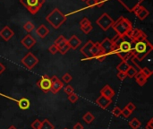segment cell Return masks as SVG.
Masks as SVG:
<instances>
[{
  "mask_svg": "<svg viewBox=\"0 0 153 129\" xmlns=\"http://www.w3.org/2000/svg\"><path fill=\"white\" fill-rule=\"evenodd\" d=\"M117 77L120 80V81H124L125 79H126V75L125 73H121V72H118L117 74Z\"/></svg>",
  "mask_w": 153,
  "mask_h": 129,
  "instance_id": "60d3db41",
  "label": "cell"
},
{
  "mask_svg": "<svg viewBox=\"0 0 153 129\" xmlns=\"http://www.w3.org/2000/svg\"><path fill=\"white\" fill-rule=\"evenodd\" d=\"M21 63H22L27 69L31 70V69H33V68L39 64V58H38L35 55H33L31 52H28V53L24 56V57L22 58Z\"/></svg>",
  "mask_w": 153,
  "mask_h": 129,
  "instance_id": "52a82bcc",
  "label": "cell"
},
{
  "mask_svg": "<svg viewBox=\"0 0 153 129\" xmlns=\"http://www.w3.org/2000/svg\"><path fill=\"white\" fill-rule=\"evenodd\" d=\"M135 78V81H136V84L139 85V86H144L148 81V78H146L141 72H138L136 74V75L134 76Z\"/></svg>",
  "mask_w": 153,
  "mask_h": 129,
  "instance_id": "603a6c76",
  "label": "cell"
},
{
  "mask_svg": "<svg viewBox=\"0 0 153 129\" xmlns=\"http://www.w3.org/2000/svg\"><path fill=\"white\" fill-rule=\"evenodd\" d=\"M130 67V65L127 63V62H126V61H121V63H119L118 65H117V70L118 71V72H121V73H125L126 74V72L127 71V69Z\"/></svg>",
  "mask_w": 153,
  "mask_h": 129,
  "instance_id": "cb8c5ba5",
  "label": "cell"
},
{
  "mask_svg": "<svg viewBox=\"0 0 153 129\" xmlns=\"http://www.w3.org/2000/svg\"><path fill=\"white\" fill-rule=\"evenodd\" d=\"M112 103V99H108L106 98L102 95H100L97 100H96V104L98 106H100L101 109L106 110L107 108H108V106Z\"/></svg>",
  "mask_w": 153,
  "mask_h": 129,
  "instance_id": "ac0fdd59",
  "label": "cell"
},
{
  "mask_svg": "<svg viewBox=\"0 0 153 129\" xmlns=\"http://www.w3.org/2000/svg\"><path fill=\"white\" fill-rule=\"evenodd\" d=\"M7 129H17V128H16L14 126H10V127H9Z\"/></svg>",
  "mask_w": 153,
  "mask_h": 129,
  "instance_id": "7dc6e473",
  "label": "cell"
},
{
  "mask_svg": "<svg viewBox=\"0 0 153 129\" xmlns=\"http://www.w3.org/2000/svg\"><path fill=\"white\" fill-rule=\"evenodd\" d=\"M126 37L117 35L112 41L114 43V52L113 54L117 55L122 61H126L128 57L132 55V42L126 40Z\"/></svg>",
  "mask_w": 153,
  "mask_h": 129,
  "instance_id": "6da1fadb",
  "label": "cell"
},
{
  "mask_svg": "<svg viewBox=\"0 0 153 129\" xmlns=\"http://www.w3.org/2000/svg\"><path fill=\"white\" fill-rule=\"evenodd\" d=\"M67 43L70 47V48H73V49H77L80 45L82 44V41L81 40L76 36V35H73L68 40H67Z\"/></svg>",
  "mask_w": 153,
  "mask_h": 129,
  "instance_id": "ffe728a7",
  "label": "cell"
},
{
  "mask_svg": "<svg viewBox=\"0 0 153 129\" xmlns=\"http://www.w3.org/2000/svg\"><path fill=\"white\" fill-rule=\"evenodd\" d=\"M121 112H122V110L119 108V107H115L113 110H112V114L114 115V117L116 118H118L121 116Z\"/></svg>",
  "mask_w": 153,
  "mask_h": 129,
  "instance_id": "d590c367",
  "label": "cell"
},
{
  "mask_svg": "<svg viewBox=\"0 0 153 129\" xmlns=\"http://www.w3.org/2000/svg\"><path fill=\"white\" fill-rule=\"evenodd\" d=\"M112 28L117 32V35L125 37L126 34L133 29L132 22L126 17L121 16L117 19V21H115L114 24L112 25Z\"/></svg>",
  "mask_w": 153,
  "mask_h": 129,
  "instance_id": "277c9868",
  "label": "cell"
},
{
  "mask_svg": "<svg viewBox=\"0 0 153 129\" xmlns=\"http://www.w3.org/2000/svg\"><path fill=\"white\" fill-rule=\"evenodd\" d=\"M93 44H94V42H93L92 40H88V41L84 44V46L81 48V50H80L81 53H82L86 58H88V59H91V58H92L91 50V48H92Z\"/></svg>",
  "mask_w": 153,
  "mask_h": 129,
  "instance_id": "2e32d148",
  "label": "cell"
},
{
  "mask_svg": "<svg viewBox=\"0 0 153 129\" xmlns=\"http://www.w3.org/2000/svg\"><path fill=\"white\" fill-rule=\"evenodd\" d=\"M46 21L54 29H58L66 21V16L59 9L55 8L49 14H48V16L46 17Z\"/></svg>",
  "mask_w": 153,
  "mask_h": 129,
  "instance_id": "3957f363",
  "label": "cell"
},
{
  "mask_svg": "<svg viewBox=\"0 0 153 129\" xmlns=\"http://www.w3.org/2000/svg\"><path fill=\"white\" fill-rule=\"evenodd\" d=\"M128 11L132 12L136 6L141 5L144 0H118Z\"/></svg>",
  "mask_w": 153,
  "mask_h": 129,
  "instance_id": "4fadbf2b",
  "label": "cell"
},
{
  "mask_svg": "<svg viewBox=\"0 0 153 129\" xmlns=\"http://www.w3.org/2000/svg\"><path fill=\"white\" fill-rule=\"evenodd\" d=\"M97 24L104 31H108V29H110L112 27V25L114 24L115 21L107 13H103L96 21Z\"/></svg>",
  "mask_w": 153,
  "mask_h": 129,
  "instance_id": "8992f818",
  "label": "cell"
},
{
  "mask_svg": "<svg viewBox=\"0 0 153 129\" xmlns=\"http://www.w3.org/2000/svg\"><path fill=\"white\" fill-rule=\"evenodd\" d=\"M132 115V112L129 110H127L126 108H125L124 110H122V112H121V116H123L125 119H128L130 116Z\"/></svg>",
  "mask_w": 153,
  "mask_h": 129,
  "instance_id": "74e56055",
  "label": "cell"
},
{
  "mask_svg": "<svg viewBox=\"0 0 153 129\" xmlns=\"http://www.w3.org/2000/svg\"><path fill=\"white\" fill-rule=\"evenodd\" d=\"M17 105H18V107H19L21 110H28V109L30 108V100L27 99V98H22V99H20L19 101H17Z\"/></svg>",
  "mask_w": 153,
  "mask_h": 129,
  "instance_id": "7402d4cb",
  "label": "cell"
},
{
  "mask_svg": "<svg viewBox=\"0 0 153 129\" xmlns=\"http://www.w3.org/2000/svg\"><path fill=\"white\" fill-rule=\"evenodd\" d=\"M30 127L32 129H40L41 127V121L39 119H35L31 124H30Z\"/></svg>",
  "mask_w": 153,
  "mask_h": 129,
  "instance_id": "e575fe53",
  "label": "cell"
},
{
  "mask_svg": "<svg viewBox=\"0 0 153 129\" xmlns=\"http://www.w3.org/2000/svg\"><path fill=\"white\" fill-rule=\"evenodd\" d=\"M48 51H49V53L55 55V54H56V53L58 52V48H57L55 44H53V45H51V46L48 48Z\"/></svg>",
  "mask_w": 153,
  "mask_h": 129,
  "instance_id": "f35d334b",
  "label": "cell"
},
{
  "mask_svg": "<svg viewBox=\"0 0 153 129\" xmlns=\"http://www.w3.org/2000/svg\"><path fill=\"white\" fill-rule=\"evenodd\" d=\"M21 43H22V45L24 48H26L27 49H30V48H31L32 47H34V45L36 44V40H35L30 34H27V35H25V36L22 39Z\"/></svg>",
  "mask_w": 153,
  "mask_h": 129,
  "instance_id": "9a60e30c",
  "label": "cell"
},
{
  "mask_svg": "<svg viewBox=\"0 0 153 129\" xmlns=\"http://www.w3.org/2000/svg\"><path fill=\"white\" fill-rule=\"evenodd\" d=\"M72 80H73V76H72L69 73H65V74L62 76V82H63V83L69 84Z\"/></svg>",
  "mask_w": 153,
  "mask_h": 129,
  "instance_id": "d6a6232c",
  "label": "cell"
},
{
  "mask_svg": "<svg viewBox=\"0 0 153 129\" xmlns=\"http://www.w3.org/2000/svg\"><path fill=\"white\" fill-rule=\"evenodd\" d=\"M115 91L113 90L112 87H110L108 84L105 85L101 90H100V95L106 97V98H108V99H112L114 96H115Z\"/></svg>",
  "mask_w": 153,
  "mask_h": 129,
  "instance_id": "d6986e66",
  "label": "cell"
},
{
  "mask_svg": "<svg viewBox=\"0 0 153 129\" xmlns=\"http://www.w3.org/2000/svg\"><path fill=\"white\" fill-rule=\"evenodd\" d=\"M50 79H51V82H52L50 92L53 94H56L64 87V83L56 75H53L52 77H50Z\"/></svg>",
  "mask_w": 153,
  "mask_h": 129,
  "instance_id": "30bf717a",
  "label": "cell"
},
{
  "mask_svg": "<svg viewBox=\"0 0 153 129\" xmlns=\"http://www.w3.org/2000/svg\"><path fill=\"white\" fill-rule=\"evenodd\" d=\"M132 12H133L140 20H142V21L145 20V19L149 16V14H150V13H149V11L146 9V7L143 6L142 4L136 6Z\"/></svg>",
  "mask_w": 153,
  "mask_h": 129,
  "instance_id": "7c38bea8",
  "label": "cell"
},
{
  "mask_svg": "<svg viewBox=\"0 0 153 129\" xmlns=\"http://www.w3.org/2000/svg\"><path fill=\"white\" fill-rule=\"evenodd\" d=\"M13 35H14V31L9 26H4L0 31V37L5 41L10 40L13 37Z\"/></svg>",
  "mask_w": 153,
  "mask_h": 129,
  "instance_id": "e0dca14e",
  "label": "cell"
},
{
  "mask_svg": "<svg viewBox=\"0 0 153 129\" xmlns=\"http://www.w3.org/2000/svg\"><path fill=\"white\" fill-rule=\"evenodd\" d=\"M64 92H65V93H66L67 95H70L71 93L74 92V90L73 86H71V85H66V86L64 87Z\"/></svg>",
  "mask_w": 153,
  "mask_h": 129,
  "instance_id": "8d00e7d4",
  "label": "cell"
},
{
  "mask_svg": "<svg viewBox=\"0 0 153 129\" xmlns=\"http://www.w3.org/2000/svg\"><path fill=\"white\" fill-rule=\"evenodd\" d=\"M36 33L37 35L40 38V39H44L46 38L48 34H49V29L44 25V24H40L37 29H36Z\"/></svg>",
  "mask_w": 153,
  "mask_h": 129,
  "instance_id": "44dd1931",
  "label": "cell"
},
{
  "mask_svg": "<svg viewBox=\"0 0 153 129\" xmlns=\"http://www.w3.org/2000/svg\"><path fill=\"white\" fill-rule=\"evenodd\" d=\"M82 119H83V121H84L86 124H91V123L94 121L95 117H94V115H93L91 112H86V113L83 115Z\"/></svg>",
  "mask_w": 153,
  "mask_h": 129,
  "instance_id": "484cf974",
  "label": "cell"
},
{
  "mask_svg": "<svg viewBox=\"0 0 153 129\" xmlns=\"http://www.w3.org/2000/svg\"><path fill=\"white\" fill-rule=\"evenodd\" d=\"M126 108L127 110H129L132 113L136 110V106H135L133 102H129V103L126 106Z\"/></svg>",
  "mask_w": 153,
  "mask_h": 129,
  "instance_id": "ab89813d",
  "label": "cell"
},
{
  "mask_svg": "<svg viewBox=\"0 0 153 129\" xmlns=\"http://www.w3.org/2000/svg\"><path fill=\"white\" fill-rule=\"evenodd\" d=\"M85 2H86V4L90 7L94 6L96 4V0H86Z\"/></svg>",
  "mask_w": 153,
  "mask_h": 129,
  "instance_id": "b9f144b4",
  "label": "cell"
},
{
  "mask_svg": "<svg viewBox=\"0 0 153 129\" xmlns=\"http://www.w3.org/2000/svg\"><path fill=\"white\" fill-rule=\"evenodd\" d=\"M40 129H55V126L48 120V119H44L41 122V127Z\"/></svg>",
  "mask_w": 153,
  "mask_h": 129,
  "instance_id": "f1b7e54d",
  "label": "cell"
},
{
  "mask_svg": "<svg viewBox=\"0 0 153 129\" xmlns=\"http://www.w3.org/2000/svg\"><path fill=\"white\" fill-rule=\"evenodd\" d=\"M91 53L92 58H97L100 62L105 60L107 56H108L105 53V51L102 49V48L100 47V42H96V43L93 44V46L91 48Z\"/></svg>",
  "mask_w": 153,
  "mask_h": 129,
  "instance_id": "ba28073f",
  "label": "cell"
},
{
  "mask_svg": "<svg viewBox=\"0 0 153 129\" xmlns=\"http://www.w3.org/2000/svg\"><path fill=\"white\" fill-rule=\"evenodd\" d=\"M70 49H71V48H70V47H69L68 43L66 42L65 45H63L62 47L58 48V52H60L62 55H65V54H66Z\"/></svg>",
  "mask_w": 153,
  "mask_h": 129,
  "instance_id": "1f68e13d",
  "label": "cell"
},
{
  "mask_svg": "<svg viewBox=\"0 0 153 129\" xmlns=\"http://www.w3.org/2000/svg\"><path fill=\"white\" fill-rule=\"evenodd\" d=\"M152 122H153V119H151L149 120V122L147 123V125L145 126V129H153Z\"/></svg>",
  "mask_w": 153,
  "mask_h": 129,
  "instance_id": "7bdbcfd3",
  "label": "cell"
},
{
  "mask_svg": "<svg viewBox=\"0 0 153 129\" xmlns=\"http://www.w3.org/2000/svg\"><path fill=\"white\" fill-rule=\"evenodd\" d=\"M128 126L132 129H139V128H141L142 126V122L137 118H134L128 122Z\"/></svg>",
  "mask_w": 153,
  "mask_h": 129,
  "instance_id": "d4e9b609",
  "label": "cell"
},
{
  "mask_svg": "<svg viewBox=\"0 0 153 129\" xmlns=\"http://www.w3.org/2000/svg\"><path fill=\"white\" fill-rule=\"evenodd\" d=\"M78 100H79V96L76 93H74V92H73L70 95H68V101L71 103H75V102H77Z\"/></svg>",
  "mask_w": 153,
  "mask_h": 129,
  "instance_id": "836d02e7",
  "label": "cell"
},
{
  "mask_svg": "<svg viewBox=\"0 0 153 129\" xmlns=\"http://www.w3.org/2000/svg\"><path fill=\"white\" fill-rule=\"evenodd\" d=\"M82 1H84V2H85V1H86V0H82Z\"/></svg>",
  "mask_w": 153,
  "mask_h": 129,
  "instance_id": "c3c4849f",
  "label": "cell"
},
{
  "mask_svg": "<svg viewBox=\"0 0 153 129\" xmlns=\"http://www.w3.org/2000/svg\"><path fill=\"white\" fill-rule=\"evenodd\" d=\"M63 129H68V128H63Z\"/></svg>",
  "mask_w": 153,
  "mask_h": 129,
  "instance_id": "681fc988",
  "label": "cell"
},
{
  "mask_svg": "<svg viewBox=\"0 0 153 129\" xmlns=\"http://www.w3.org/2000/svg\"><path fill=\"white\" fill-rule=\"evenodd\" d=\"M139 72H141L146 78H149V77H151L152 76V70H150L148 67H142L141 68V70L139 71Z\"/></svg>",
  "mask_w": 153,
  "mask_h": 129,
  "instance_id": "4dcf8cb0",
  "label": "cell"
},
{
  "mask_svg": "<svg viewBox=\"0 0 153 129\" xmlns=\"http://www.w3.org/2000/svg\"><path fill=\"white\" fill-rule=\"evenodd\" d=\"M137 73H138V71H137L135 68L130 66V67L127 69V71L126 72V76L129 77V78H134V76L136 75Z\"/></svg>",
  "mask_w": 153,
  "mask_h": 129,
  "instance_id": "f546056e",
  "label": "cell"
},
{
  "mask_svg": "<svg viewBox=\"0 0 153 129\" xmlns=\"http://www.w3.org/2000/svg\"><path fill=\"white\" fill-rule=\"evenodd\" d=\"M100 47L102 48V49L105 51V53L107 55H111L114 52V43L112 41V40L106 38L104 39L101 42H100Z\"/></svg>",
  "mask_w": 153,
  "mask_h": 129,
  "instance_id": "8fae6325",
  "label": "cell"
},
{
  "mask_svg": "<svg viewBox=\"0 0 153 129\" xmlns=\"http://www.w3.org/2000/svg\"><path fill=\"white\" fill-rule=\"evenodd\" d=\"M22 4L26 7V9L31 13V14H36L43 4L45 3V0H20Z\"/></svg>",
  "mask_w": 153,
  "mask_h": 129,
  "instance_id": "5b68a950",
  "label": "cell"
},
{
  "mask_svg": "<svg viewBox=\"0 0 153 129\" xmlns=\"http://www.w3.org/2000/svg\"><path fill=\"white\" fill-rule=\"evenodd\" d=\"M37 85H38V87H39L41 89V91H43L46 93L50 92L51 85H52V82H51L50 77L47 75H42L39 79V81L37 82Z\"/></svg>",
  "mask_w": 153,
  "mask_h": 129,
  "instance_id": "9c48e42d",
  "label": "cell"
},
{
  "mask_svg": "<svg viewBox=\"0 0 153 129\" xmlns=\"http://www.w3.org/2000/svg\"><path fill=\"white\" fill-rule=\"evenodd\" d=\"M153 49L152 45L147 40L143 41L132 42V55L137 59L138 62L143 61Z\"/></svg>",
  "mask_w": 153,
  "mask_h": 129,
  "instance_id": "7a4b0ae2",
  "label": "cell"
},
{
  "mask_svg": "<svg viewBox=\"0 0 153 129\" xmlns=\"http://www.w3.org/2000/svg\"><path fill=\"white\" fill-rule=\"evenodd\" d=\"M104 3H105L104 0H96V4L95 5L98 6V7H101V6H103Z\"/></svg>",
  "mask_w": 153,
  "mask_h": 129,
  "instance_id": "f6af8a7d",
  "label": "cell"
},
{
  "mask_svg": "<svg viewBox=\"0 0 153 129\" xmlns=\"http://www.w3.org/2000/svg\"><path fill=\"white\" fill-rule=\"evenodd\" d=\"M66 42H67V40L65 39V37L64 35H60V36H58V38L56 39L54 44H55L57 48H60V47H62L63 45H65Z\"/></svg>",
  "mask_w": 153,
  "mask_h": 129,
  "instance_id": "4316f807",
  "label": "cell"
},
{
  "mask_svg": "<svg viewBox=\"0 0 153 129\" xmlns=\"http://www.w3.org/2000/svg\"><path fill=\"white\" fill-rule=\"evenodd\" d=\"M4 71H5V66L0 62V75H2Z\"/></svg>",
  "mask_w": 153,
  "mask_h": 129,
  "instance_id": "bcb514c9",
  "label": "cell"
},
{
  "mask_svg": "<svg viewBox=\"0 0 153 129\" xmlns=\"http://www.w3.org/2000/svg\"><path fill=\"white\" fill-rule=\"evenodd\" d=\"M23 29L26 32H28V34H30L35 29V25L30 21H28L23 24Z\"/></svg>",
  "mask_w": 153,
  "mask_h": 129,
  "instance_id": "83f0119b",
  "label": "cell"
},
{
  "mask_svg": "<svg viewBox=\"0 0 153 129\" xmlns=\"http://www.w3.org/2000/svg\"><path fill=\"white\" fill-rule=\"evenodd\" d=\"M83 126L82 125V123H80V122H77L76 124H74V129H83Z\"/></svg>",
  "mask_w": 153,
  "mask_h": 129,
  "instance_id": "ee69618b",
  "label": "cell"
},
{
  "mask_svg": "<svg viewBox=\"0 0 153 129\" xmlns=\"http://www.w3.org/2000/svg\"><path fill=\"white\" fill-rule=\"evenodd\" d=\"M80 28H81V31L83 33H85V34H89L92 31V29H93L91 21L87 17H83L81 20V22H80Z\"/></svg>",
  "mask_w": 153,
  "mask_h": 129,
  "instance_id": "5bb4252c",
  "label": "cell"
}]
</instances>
